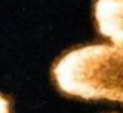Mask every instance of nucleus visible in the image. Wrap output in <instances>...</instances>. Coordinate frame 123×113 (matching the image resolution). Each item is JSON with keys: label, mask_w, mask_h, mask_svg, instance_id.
<instances>
[{"label": "nucleus", "mask_w": 123, "mask_h": 113, "mask_svg": "<svg viewBox=\"0 0 123 113\" xmlns=\"http://www.w3.org/2000/svg\"><path fill=\"white\" fill-rule=\"evenodd\" d=\"M61 92L85 100L123 102V45H87L62 55L53 66Z\"/></svg>", "instance_id": "1"}, {"label": "nucleus", "mask_w": 123, "mask_h": 113, "mask_svg": "<svg viewBox=\"0 0 123 113\" xmlns=\"http://www.w3.org/2000/svg\"><path fill=\"white\" fill-rule=\"evenodd\" d=\"M94 18L102 36L123 45V0H95Z\"/></svg>", "instance_id": "2"}]
</instances>
